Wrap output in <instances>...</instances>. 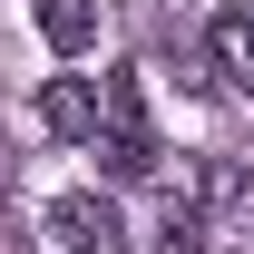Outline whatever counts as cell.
Returning <instances> with one entry per match:
<instances>
[{
  "label": "cell",
  "mask_w": 254,
  "mask_h": 254,
  "mask_svg": "<svg viewBox=\"0 0 254 254\" xmlns=\"http://www.w3.org/2000/svg\"><path fill=\"white\" fill-rule=\"evenodd\" d=\"M49 245L59 254H127V215L108 205V195L68 186V195H49Z\"/></svg>",
  "instance_id": "cell-2"
},
{
  "label": "cell",
  "mask_w": 254,
  "mask_h": 254,
  "mask_svg": "<svg viewBox=\"0 0 254 254\" xmlns=\"http://www.w3.org/2000/svg\"><path fill=\"white\" fill-rule=\"evenodd\" d=\"M98 166H108V176H118V186H137V176H157V127H147V88H137V68H118V78H108V88H98Z\"/></svg>",
  "instance_id": "cell-1"
},
{
  "label": "cell",
  "mask_w": 254,
  "mask_h": 254,
  "mask_svg": "<svg viewBox=\"0 0 254 254\" xmlns=\"http://www.w3.org/2000/svg\"><path fill=\"white\" fill-rule=\"evenodd\" d=\"M147 254H205V205H176V215L157 225V245Z\"/></svg>",
  "instance_id": "cell-6"
},
{
  "label": "cell",
  "mask_w": 254,
  "mask_h": 254,
  "mask_svg": "<svg viewBox=\"0 0 254 254\" xmlns=\"http://www.w3.org/2000/svg\"><path fill=\"white\" fill-rule=\"evenodd\" d=\"M205 49H215L225 88H245V98H254V0H225L215 30H205Z\"/></svg>",
  "instance_id": "cell-4"
},
{
  "label": "cell",
  "mask_w": 254,
  "mask_h": 254,
  "mask_svg": "<svg viewBox=\"0 0 254 254\" xmlns=\"http://www.w3.org/2000/svg\"><path fill=\"white\" fill-rule=\"evenodd\" d=\"M39 39L59 49V59H78V49H98V0H30Z\"/></svg>",
  "instance_id": "cell-5"
},
{
  "label": "cell",
  "mask_w": 254,
  "mask_h": 254,
  "mask_svg": "<svg viewBox=\"0 0 254 254\" xmlns=\"http://www.w3.org/2000/svg\"><path fill=\"white\" fill-rule=\"evenodd\" d=\"M30 118H39V137H59V147H78V137H98V78H49Z\"/></svg>",
  "instance_id": "cell-3"
}]
</instances>
